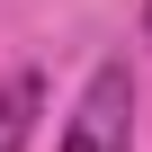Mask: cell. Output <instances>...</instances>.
<instances>
[{"label":"cell","mask_w":152,"mask_h":152,"mask_svg":"<svg viewBox=\"0 0 152 152\" xmlns=\"http://www.w3.org/2000/svg\"><path fill=\"white\" fill-rule=\"evenodd\" d=\"M143 27H152V0H143Z\"/></svg>","instance_id":"3957f363"},{"label":"cell","mask_w":152,"mask_h":152,"mask_svg":"<svg viewBox=\"0 0 152 152\" xmlns=\"http://www.w3.org/2000/svg\"><path fill=\"white\" fill-rule=\"evenodd\" d=\"M125 125H134V81H125V63H99L63 125V152H125Z\"/></svg>","instance_id":"6da1fadb"},{"label":"cell","mask_w":152,"mask_h":152,"mask_svg":"<svg viewBox=\"0 0 152 152\" xmlns=\"http://www.w3.org/2000/svg\"><path fill=\"white\" fill-rule=\"evenodd\" d=\"M36 107H45V81L36 72H9V81H0V152H27Z\"/></svg>","instance_id":"7a4b0ae2"}]
</instances>
